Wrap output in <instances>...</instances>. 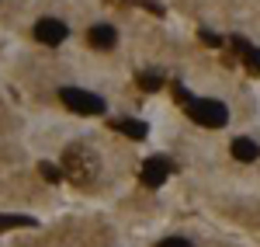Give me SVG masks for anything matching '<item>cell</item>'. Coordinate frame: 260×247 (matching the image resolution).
<instances>
[{
    "instance_id": "cell-6",
    "label": "cell",
    "mask_w": 260,
    "mask_h": 247,
    "mask_svg": "<svg viewBox=\"0 0 260 247\" xmlns=\"http://www.w3.org/2000/svg\"><path fill=\"white\" fill-rule=\"evenodd\" d=\"M87 42H90L94 49H115V42H118V32H115L111 24H94V28L87 32Z\"/></svg>"
},
{
    "instance_id": "cell-3",
    "label": "cell",
    "mask_w": 260,
    "mask_h": 247,
    "mask_svg": "<svg viewBox=\"0 0 260 247\" xmlns=\"http://www.w3.org/2000/svg\"><path fill=\"white\" fill-rule=\"evenodd\" d=\"M59 101L77 112V115H101L104 112V101L90 91H80V87H59Z\"/></svg>"
},
{
    "instance_id": "cell-13",
    "label": "cell",
    "mask_w": 260,
    "mask_h": 247,
    "mask_svg": "<svg viewBox=\"0 0 260 247\" xmlns=\"http://www.w3.org/2000/svg\"><path fill=\"white\" fill-rule=\"evenodd\" d=\"M170 91H174V98H177L180 104H187V101H191V94H187V91H184L180 84H170Z\"/></svg>"
},
{
    "instance_id": "cell-2",
    "label": "cell",
    "mask_w": 260,
    "mask_h": 247,
    "mask_svg": "<svg viewBox=\"0 0 260 247\" xmlns=\"http://www.w3.org/2000/svg\"><path fill=\"white\" fill-rule=\"evenodd\" d=\"M184 108H187V119L205 125V129H222L229 122V108L222 101H212V98H191Z\"/></svg>"
},
{
    "instance_id": "cell-9",
    "label": "cell",
    "mask_w": 260,
    "mask_h": 247,
    "mask_svg": "<svg viewBox=\"0 0 260 247\" xmlns=\"http://www.w3.org/2000/svg\"><path fill=\"white\" fill-rule=\"evenodd\" d=\"M31 216H0V230H14V227H31Z\"/></svg>"
},
{
    "instance_id": "cell-15",
    "label": "cell",
    "mask_w": 260,
    "mask_h": 247,
    "mask_svg": "<svg viewBox=\"0 0 260 247\" xmlns=\"http://www.w3.org/2000/svg\"><path fill=\"white\" fill-rule=\"evenodd\" d=\"M201 42H205V45H222V39L212 35V32H201Z\"/></svg>"
},
{
    "instance_id": "cell-1",
    "label": "cell",
    "mask_w": 260,
    "mask_h": 247,
    "mask_svg": "<svg viewBox=\"0 0 260 247\" xmlns=\"http://www.w3.org/2000/svg\"><path fill=\"white\" fill-rule=\"evenodd\" d=\"M62 174L73 181V185H90L94 178H98V157H94V150H87L83 143H73L66 146V153H62Z\"/></svg>"
},
{
    "instance_id": "cell-4",
    "label": "cell",
    "mask_w": 260,
    "mask_h": 247,
    "mask_svg": "<svg viewBox=\"0 0 260 247\" xmlns=\"http://www.w3.org/2000/svg\"><path fill=\"white\" fill-rule=\"evenodd\" d=\"M139 178H142L146 188H160L163 181L170 178V164H167L163 157H149V160L139 167Z\"/></svg>"
},
{
    "instance_id": "cell-12",
    "label": "cell",
    "mask_w": 260,
    "mask_h": 247,
    "mask_svg": "<svg viewBox=\"0 0 260 247\" xmlns=\"http://www.w3.org/2000/svg\"><path fill=\"white\" fill-rule=\"evenodd\" d=\"M160 77H156V73H139V87L142 91H156V87H160Z\"/></svg>"
},
{
    "instance_id": "cell-5",
    "label": "cell",
    "mask_w": 260,
    "mask_h": 247,
    "mask_svg": "<svg viewBox=\"0 0 260 247\" xmlns=\"http://www.w3.org/2000/svg\"><path fill=\"white\" fill-rule=\"evenodd\" d=\"M35 39L45 42V45H59V42L66 39V24H62L59 18H42L39 24H35Z\"/></svg>"
},
{
    "instance_id": "cell-8",
    "label": "cell",
    "mask_w": 260,
    "mask_h": 247,
    "mask_svg": "<svg viewBox=\"0 0 260 247\" xmlns=\"http://www.w3.org/2000/svg\"><path fill=\"white\" fill-rule=\"evenodd\" d=\"M111 129L128 140H146V122H136V119H111Z\"/></svg>"
},
{
    "instance_id": "cell-11",
    "label": "cell",
    "mask_w": 260,
    "mask_h": 247,
    "mask_svg": "<svg viewBox=\"0 0 260 247\" xmlns=\"http://www.w3.org/2000/svg\"><path fill=\"white\" fill-rule=\"evenodd\" d=\"M243 63H246V70L260 73V49H253V45H250V49L243 52Z\"/></svg>"
},
{
    "instance_id": "cell-10",
    "label": "cell",
    "mask_w": 260,
    "mask_h": 247,
    "mask_svg": "<svg viewBox=\"0 0 260 247\" xmlns=\"http://www.w3.org/2000/svg\"><path fill=\"white\" fill-rule=\"evenodd\" d=\"M39 171H42V178H45V181H52V185H56L59 178H66V174H62V167L49 164V160H45V164H39Z\"/></svg>"
},
{
    "instance_id": "cell-7",
    "label": "cell",
    "mask_w": 260,
    "mask_h": 247,
    "mask_svg": "<svg viewBox=\"0 0 260 247\" xmlns=\"http://www.w3.org/2000/svg\"><path fill=\"white\" fill-rule=\"evenodd\" d=\"M233 157H236L240 164H253V160L260 157V146L253 143V140L240 136V140H233Z\"/></svg>"
},
{
    "instance_id": "cell-14",
    "label": "cell",
    "mask_w": 260,
    "mask_h": 247,
    "mask_svg": "<svg viewBox=\"0 0 260 247\" xmlns=\"http://www.w3.org/2000/svg\"><path fill=\"white\" fill-rule=\"evenodd\" d=\"M156 247H191V244H187L184 237H167V240H160Z\"/></svg>"
}]
</instances>
